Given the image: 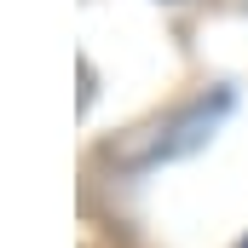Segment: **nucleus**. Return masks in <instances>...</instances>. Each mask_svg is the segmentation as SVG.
I'll return each instance as SVG.
<instances>
[]
</instances>
